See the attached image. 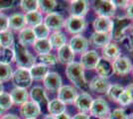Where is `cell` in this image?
Returning a JSON list of instances; mask_svg holds the SVG:
<instances>
[{"instance_id":"1","label":"cell","mask_w":133,"mask_h":119,"mask_svg":"<svg viewBox=\"0 0 133 119\" xmlns=\"http://www.w3.org/2000/svg\"><path fill=\"white\" fill-rule=\"evenodd\" d=\"M66 74L68 79L71 80L72 83H74L76 87L83 90L89 87L88 81L84 75V68L82 67L79 62H74L68 65L66 68Z\"/></svg>"},{"instance_id":"2","label":"cell","mask_w":133,"mask_h":119,"mask_svg":"<svg viewBox=\"0 0 133 119\" xmlns=\"http://www.w3.org/2000/svg\"><path fill=\"white\" fill-rule=\"evenodd\" d=\"M13 52H14V61L19 68L30 69L35 65L36 58L28 51L26 47H23L18 42L14 44Z\"/></svg>"},{"instance_id":"3","label":"cell","mask_w":133,"mask_h":119,"mask_svg":"<svg viewBox=\"0 0 133 119\" xmlns=\"http://www.w3.org/2000/svg\"><path fill=\"white\" fill-rule=\"evenodd\" d=\"M131 25V20L127 17H115L112 20V28L110 31L111 39L122 41L125 36V32L130 29Z\"/></svg>"},{"instance_id":"4","label":"cell","mask_w":133,"mask_h":119,"mask_svg":"<svg viewBox=\"0 0 133 119\" xmlns=\"http://www.w3.org/2000/svg\"><path fill=\"white\" fill-rule=\"evenodd\" d=\"M94 10L98 17L111 18L115 14V6L111 0H97L94 1Z\"/></svg>"},{"instance_id":"5","label":"cell","mask_w":133,"mask_h":119,"mask_svg":"<svg viewBox=\"0 0 133 119\" xmlns=\"http://www.w3.org/2000/svg\"><path fill=\"white\" fill-rule=\"evenodd\" d=\"M11 79L16 87L24 89H27L29 86H31L33 81L29 69L26 68H17L15 72H13Z\"/></svg>"},{"instance_id":"6","label":"cell","mask_w":133,"mask_h":119,"mask_svg":"<svg viewBox=\"0 0 133 119\" xmlns=\"http://www.w3.org/2000/svg\"><path fill=\"white\" fill-rule=\"evenodd\" d=\"M89 112L91 114V116L97 117V118H103V117H106V115H109L110 107L104 98L97 97L94 99Z\"/></svg>"},{"instance_id":"7","label":"cell","mask_w":133,"mask_h":119,"mask_svg":"<svg viewBox=\"0 0 133 119\" xmlns=\"http://www.w3.org/2000/svg\"><path fill=\"white\" fill-rule=\"evenodd\" d=\"M65 27L69 33L72 35H81L87 28V21L84 18L70 16L65 20Z\"/></svg>"},{"instance_id":"8","label":"cell","mask_w":133,"mask_h":119,"mask_svg":"<svg viewBox=\"0 0 133 119\" xmlns=\"http://www.w3.org/2000/svg\"><path fill=\"white\" fill-rule=\"evenodd\" d=\"M43 22L47 28L54 32L60 31L65 26V19L63 15L57 12H52L50 14H47Z\"/></svg>"},{"instance_id":"9","label":"cell","mask_w":133,"mask_h":119,"mask_svg":"<svg viewBox=\"0 0 133 119\" xmlns=\"http://www.w3.org/2000/svg\"><path fill=\"white\" fill-rule=\"evenodd\" d=\"M112 67H113L114 74L118 75H126L132 71L133 65L129 58L120 56L112 62Z\"/></svg>"},{"instance_id":"10","label":"cell","mask_w":133,"mask_h":119,"mask_svg":"<svg viewBox=\"0 0 133 119\" xmlns=\"http://www.w3.org/2000/svg\"><path fill=\"white\" fill-rule=\"evenodd\" d=\"M43 82L46 89L52 92L58 91L63 86V80H62L61 75L58 73H54V72H49L43 79Z\"/></svg>"},{"instance_id":"11","label":"cell","mask_w":133,"mask_h":119,"mask_svg":"<svg viewBox=\"0 0 133 119\" xmlns=\"http://www.w3.org/2000/svg\"><path fill=\"white\" fill-rule=\"evenodd\" d=\"M89 2L85 0H74L71 1V4L69 6V12L71 16L84 18L89 11Z\"/></svg>"},{"instance_id":"12","label":"cell","mask_w":133,"mask_h":119,"mask_svg":"<svg viewBox=\"0 0 133 119\" xmlns=\"http://www.w3.org/2000/svg\"><path fill=\"white\" fill-rule=\"evenodd\" d=\"M99 59V55L97 54L96 51H94V50L89 51L88 50L85 53L82 54L79 64L82 65V67L84 69H94Z\"/></svg>"},{"instance_id":"13","label":"cell","mask_w":133,"mask_h":119,"mask_svg":"<svg viewBox=\"0 0 133 119\" xmlns=\"http://www.w3.org/2000/svg\"><path fill=\"white\" fill-rule=\"evenodd\" d=\"M78 97V91L72 85H63L58 90V99L65 104H72Z\"/></svg>"},{"instance_id":"14","label":"cell","mask_w":133,"mask_h":119,"mask_svg":"<svg viewBox=\"0 0 133 119\" xmlns=\"http://www.w3.org/2000/svg\"><path fill=\"white\" fill-rule=\"evenodd\" d=\"M89 41L87 38H84L82 35H75L72 36L71 40H70V43L69 46L70 48L72 49V51L75 54H83L88 51L89 49Z\"/></svg>"},{"instance_id":"15","label":"cell","mask_w":133,"mask_h":119,"mask_svg":"<svg viewBox=\"0 0 133 119\" xmlns=\"http://www.w3.org/2000/svg\"><path fill=\"white\" fill-rule=\"evenodd\" d=\"M20 114L25 119H37L41 114V107L33 101H27L20 107Z\"/></svg>"},{"instance_id":"16","label":"cell","mask_w":133,"mask_h":119,"mask_svg":"<svg viewBox=\"0 0 133 119\" xmlns=\"http://www.w3.org/2000/svg\"><path fill=\"white\" fill-rule=\"evenodd\" d=\"M29 97L32 99L31 101L38 104L40 107L41 106H47V104L49 102V98L47 96V93H46V91L42 86L32 87L31 90H30V93H29Z\"/></svg>"},{"instance_id":"17","label":"cell","mask_w":133,"mask_h":119,"mask_svg":"<svg viewBox=\"0 0 133 119\" xmlns=\"http://www.w3.org/2000/svg\"><path fill=\"white\" fill-rule=\"evenodd\" d=\"M92 96L88 93V92H82L81 94H78V97L75 100V105L78 108V110L82 113H87L89 112L91 104H92Z\"/></svg>"},{"instance_id":"18","label":"cell","mask_w":133,"mask_h":119,"mask_svg":"<svg viewBox=\"0 0 133 119\" xmlns=\"http://www.w3.org/2000/svg\"><path fill=\"white\" fill-rule=\"evenodd\" d=\"M94 69L96 71V73H97L99 78H102V79H105L110 78L111 75L114 74L112 62L105 60V59H103V58H100Z\"/></svg>"},{"instance_id":"19","label":"cell","mask_w":133,"mask_h":119,"mask_svg":"<svg viewBox=\"0 0 133 119\" xmlns=\"http://www.w3.org/2000/svg\"><path fill=\"white\" fill-rule=\"evenodd\" d=\"M110 86V82L105 79H102L99 76H95L90 80L89 85V88L95 93H106Z\"/></svg>"},{"instance_id":"20","label":"cell","mask_w":133,"mask_h":119,"mask_svg":"<svg viewBox=\"0 0 133 119\" xmlns=\"http://www.w3.org/2000/svg\"><path fill=\"white\" fill-rule=\"evenodd\" d=\"M94 29L96 33H104V34H110L111 28H112V20L110 18L105 17H97L94 21Z\"/></svg>"},{"instance_id":"21","label":"cell","mask_w":133,"mask_h":119,"mask_svg":"<svg viewBox=\"0 0 133 119\" xmlns=\"http://www.w3.org/2000/svg\"><path fill=\"white\" fill-rule=\"evenodd\" d=\"M59 62L63 65H70L75 61V53L72 51L69 44H66L60 49H58V59Z\"/></svg>"},{"instance_id":"22","label":"cell","mask_w":133,"mask_h":119,"mask_svg":"<svg viewBox=\"0 0 133 119\" xmlns=\"http://www.w3.org/2000/svg\"><path fill=\"white\" fill-rule=\"evenodd\" d=\"M120 56H121V51L119 47L114 43H109L102 48V58L109 62H113Z\"/></svg>"},{"instance_id":"23","label":"cell","mask_w":133,"mask_h":119,"mask_svg":"<svg viewBox=\"0 0 133 119\" xmlns=\"http://www.w3.org/2000/svg\"><path fill=\"white\" fill-rule=\"evenodd\" d=\"M26 27V23L24 19V15L21 13L12 14L10 17H8V29L11 31H21Z\"/></svg>"},{"instance_id":"24","label":"cell","mask_w":133,"mask_h":119,"mask_svg":"<svg viewBox=\"0 0 133 119\" xmlns=\"http://www.w3.org/2000/svg\"><path fill=\"white\" fill-rule=\"evenodd\" d=\"M9 94H10L13 104H15V105H22L25 102H27L29 99V93H28L27 89H24V88L14 87L10 91Z\"/></svg>"},{"instance_id":"25","label":"cell","mask_w":133,"mask_h":119,"mask_svg":"<svg viewBox=\"0 0 133 119\" xmlns=\"http://www.w3.org/2000/svg\"><path fill=\"white\" fill-rule=\"evenodd\" d=\"M89 42L97 48H103L107 44L111 43V36L110 34H104V33H96L94 32L90 36Z\"/></svg>"},{"instance_id":"26","label":"cell","mask_w":133,"mask_h":119,"mask_svg":"<svg viewBox=\"0 0 133 119\" xmlns=\"http://www.w3.org/2000/svg\"><path fill=\"white\" fill-rule=\"evenodd\" d=\"M36 41V38L34 36L33 30L30 27H25L24 29H22L19 35H18V43L20 45H22L23 47H26L28 45L34 44V42Z\"/></svg>"},{"instance_id":"27","label":"cell","mask_w":133,"mask_h":119,"mask_svg":"<svg viewBox=\"0 0 133 119\" xmlns=\"http://www.w3.org/2000/svg\"><path fill=\"white\" fill-rule=\"evenodd\" d=\"M31 78L34 80H42L49 73V67L45 66L43 64H35L32 68L29 69Z\"/></svg>"},{"instance_id":"28","label":"cell","mask_w":133,"mask_h":119,"mask_svg":"<svg viewBox=\"0 0 133 119\" xmlns=\"http://www.w3.org/2000/svg\"><path fill=\"white\" fill-rule=\"evenodd\" d=\"M24 19H25L26 25H28L30 28H34V27L38 26L40 24H42L44 21V17L42 15V13L38 10L26 13L24 15Z\"/></svg>"},{"instance_id":"29","label":"cell","mask_w":133,"mask_h":119,"mask_svg":"<svg viewBox=\"0 0 133 119\" xmlns=\"http://www.w3.org/2000/svg\"><path fill=\"white\" fill-rule=\"evenodd\" d=\"M47 109H48L50 115L57 116L59 114L66 112V104L63 103L60 99L55 98V99L49 100L48 104H47Z\"/></svg>"},{"instance_id":"30","label":"cell","mask_w":133,"mask_h":119,"mask_svg":"<svg viewBox=\"0 0 133 119\" xmlns=\"http://www.w3.org/2000/svg\"><path fill=\"white\" fill-rule=\"evenodd\" d=\"M48 40L50 42L52 48H55L57 50L66 44V36L61 31H57V32L52 33Z\"/></svg>"},{"instance_id":"31","label":"cell","mask_w":133,"mask_h":119,"mask_svg":"<svg viewBox=\"0 0 133 119\" xmlns=\"http://www.w3.org/2000/svg\"><path fill=\"white\" fill-rule=\"evenodd\" d=\"M34 50L38 53V55H45L49 54L52 51V46L48 39L44 40H36L33 44Z\"/></svg>"},{"instance_id":"32","label":"cell","mask_w":133,"mask_h":119,"mask_svg":"<svg viewBox=\"0 0 133 119\" xmlns=\"http://www.w3.org/2000/svg\"><path fill=\"white\" fill-rule=\"evenodd\" d=\"M13 43H14V36H13L12 31L8 29L4 32L0 33V45H1L2 49L11 48Z\"/></svg>"},{"instance_id":"33","label":"cell","mask_w":133,"mask_h":119,"mask_svg":"<svg viewBox=\"0 0 133 119\" xmlns=\"http://www.w3.org/2000/svg\"><path fill=\"white\" fill-rule=\"evenodd\" d=\"M57 1L55 0H40L38 1V9H40V12L50 14L55 10L57 7Z\"/></svg>"},{"instance_id":"34","label":"cell","mask_w":133,"mask_h":119,"mask_svg":"<svg viewBox=\"0 0 133 119\" xmlns=\"http://www.w3.org/2000/svg\"><path fill=\"white\" fill-rule=\"evenodd\" d=\"M32 30H33L34 36H35L36 40H44L49 38L50 30L45 26L44 23H42V24H40L38 26L32 28Z\"/></svg>"},{"instance_id":"35","label":"cell","mask_w":133,"mask_h":119,"mask_svg":"<svg viewBox=\"0 0 133 119\" xmlns=\"http://www.w3.org/2000/svg\"><path fill=\"white\" fill-rule=\"evenodd\" d=\"M124 91V87L121 86V85H110L109 86V88H108V90L106 92V94H107V96L110 98L111 100H114V101H116L118 100V98L119 96L121 95V93Z\"/></svg>"},{"instance_id":"36","label":"cell","mask_w":133,"mask_h":119,"mask_svg":"<svg viewBox=\"0 0 133 119\" xmlns=\"http://www.w3.org/2000/svg\"><path fill=\"white\" fill-rule=\"evenodd\" d=\"M14 61V52L11 48L0 50V64L10 65Z\"/></svg>"},{"instance_id":"37","label":"cell","mask_w":133,"mask_h":119,"mask_svg":"<svg viewBox=\"0 0 133 119\" xmlns=\"http://www.w3.org/2000/svg\"><path fill=\"white\" fill-rule=\"evenodd\" d=\"M13 71L10 65H4L0 64V82L8 81L12 79Z\"/></svg>"},{"instance_id":"38","label":"cell","mask_w":133,"mask_h":119,"mask_svg":"<svg viewBox=\"0 0 133 119\" xmlns=\"http://www.w3.org/2000/svg\"><path fill=\"white\" fill-rule=\"evenodd\" d=\"M20 7L24 12L29 13V12L37 11L38 10V1L35 0H22L20 1Z\"/></svg>"},{"instance_id":"39","label":"cell","mask_w":133,"mask_h":119,"mask_svg":"<svg viewBox=\"0 0 133 119\" xmlns=\"http://www.w3.org/2000/svg\"><path fill=\"white\" fill-rule=\"evenodd\" d=\"M38 60L40 61V64H43V65L47 66V67H49V66H55L56 64H57V62H58L56 56H54L51 53L45 54V55H39Z\"/></svg>"},{"instance_id":"40","label":"cell","mask_w":133,"mask_h":119,"mask_svg":"<svg viewBox=\"0 0 133 119\" xmlns=\"http://www.w3.org/2000/svg\"><path fill=\"white\" fill-rule=\"evenodd\" d=\"M12 105H13V102L10 97V94L3 91L0 94V108L2 110H7V109H10Z\"/></svg>"},{"instance_id":"41","label":"cell","mask_w":133,"mask_h":119,"mask_svg":"<svg viewBox=\"0 0 133 119\" xmlns=\"http://www.w3.org/2000/svg\"><path fill=\"white\" fill-rule=\"evenodd\" d=\"M108 119H128V115L124 109L118 108V109H114L112 112L109 113Z\"/></svg>"},{"instance_id":"42","label":"cell","mask_w":133,"mask_h":119,"mask_svg":"<svg viewBox=\"0 0 133 119\" xmlns=\"http://www.w3.org/2000/svg\"><path fill=\"white\" fill-rule=\"evenodd\" d=\"M117 102H118L120 105H122V106H127V105L132 103V99H131V97L129 95V93L125 90V88H124V91L121 93V95L119 96Z\"/></svg>"},{"instance_id":"43","label":"cell","mask_w":133,"mask_h":119,"mask_svg":"<svg viewBox=\"0 0 133 119\" xmlns=\"http://www.w3.org/2000/svg\"><path fill=\"white\" fill-rule=\"evenodd\" d=\"M8 30V16L4 13H0V33Z\"/></svg>"},{"instance_id":"44","label":"cell","mask_w":133,"mask_h":119,"mask_svg":"<svg viewBox=\"0 0 133 119\" xmlns=\"http://www.w3.org/2000/svg\"><path fill=\"white\" fill-rule=\"evenodd\" d=\"M112 2L115 6V8H126L130 1H127V0H122V1L121 0H113Z\"/></svg>"},{"instance_id":"45","label":"cell","mask_w":133,"mask_h":119,"mask_svg":"<svg viewBox=\"0 0 133 119\" xmlns=\"http://www.w3.org/2000/svg\"><path fill=\"white\" fill-rule=\"evenodd\" d=\"M126 17L130 20H133V1L129 2L128 6L126 7Z\"/></svg>"},{"instance_id":"46","label":"cell","mask_w":133,"mask_h":119,"mask_svg":"<svg viewBox=\"0 0 133 119\" xmlns=\"http://www.w3.org/2000/svg\"><path fill=\"white\" fill-rule=\"evenodd\" d=\"M12 7L11 1H0V11L5 10V9H9Z\"/></svg>"},{"instance_id":"47","label":"cell","mask_w":133,"mask_h":119,"mask_svg":"<svg viewBox=\"0 0 133 119\" xmlns=\"http://www.w3.org/2000/svg\"><path fill=\"white\" fill-rule=\"evenodd\" d=\"M72 119H89V116L87 113H82V112H79V113L76 114Z\"/></svg>"},{"instance_id":"48","label":"cell","mask_w":133,"mask_h":119,"mask_svg":"<svg viewBox=\"0 0 133 119\" xmlns=\"http://www.w3.org/2000/svg\"><path fill=\"white\" fill-rule=\"evenodd\" d=\"M125 90L129 93V95H130V97H131V99H132V103H133V83L128 85L127 86L125 87Z\"/></svg>"},{"instance_id":"49","label":"cell","mask_w":133,"mask_h":119,"mask_svg":"<svg viewBox=\"0 0 133 119\" xmlns=\"http://www.w3.org/2000/svg\"><path fill=\"white\" fill-rule=\"evenodd\" d=\"M0 119H20V117H18L15 114H5V115L1 116Z\"/></svg>"},{"instance_id":"50","label":"cell","mask_w":133,"mask_h":119,"mask_svg":"<svg viewBox=\"0 0 133 119\" xmlns=\"http://www.w3.org/2000/svg\"><path fill=\"white\" fill-rule=\"evenodd\" d=\"M55 118L56 119H72L71 117H70V115H69V114H66V112L57 115V116H55Z\"/></svg>"},{"instance_id":"51","label":"cell","mask_w":133,"mask_h":119,"mask_svg":"<svg viewBox=\"0 0 133 119\" xmlns=\"http://www.w3.org/2000/svg\"><path fill=\"white\" fill-rule=\"evenodd\" d=\"M129 47H130V50L133 51V37L130 39V41H129Z\"/></svg>"},{"instance_id":"52","label":"cell","mask_w":133,"mask_h":119,"mask_svg":"<svg viewBox=\"0 0 133 119\" xmlns=\"http://www.w3.org/2000/svg\"><path fill=\"white\" fill-rule=\"evenodd\" d=\"M44 119H56L55 116H53V115H47V116H45Z\"/></svg>"},{"instance_id":"53","label":"cell","mask_w":133,"mask_h":119,"mask_svg":"<svg viewBox=\"0 0 133 119\" xmlns=\"http://www.w3.org/2000/svg\"><path fill=\"white\" fill-rule=\"evenodd\" d=\"M3 89H4V87H3V85H2V82H0V94L3 92Z\"/></svg>"},{"instance_id":"54","label":"cell","mask_w":133,"mask_h":119,"mask_svg":"<svg viewBox=\"0 0 133 119\" xmlns=\"http://www.w3.org/2000/svg\"><path fill=\"white\" fill-rule=\"evenodd\" d=\"M130 31H131V34H132V36H133V24L131 25V27H130Z\"/></svg>"},{"instance_id":"55","label":"cell","mask_w":133,"mask_h":119,"mask_svg":"<svg viewBox=\"0 0 133 119\" xmlns=\"http://www.w3.org/2000/svg\"><path fill=\"white\" fill-rule=\"evenodd\" d=\"M89 119H99V118H97V117H94V116H89Z\"/></svg>"},{"instance_id":"56","label":"cell","mask_w":133,"mask_h":119,"mask_svg":"<svg viewBox=\"0 0 133 119\" xmlns=\"http://www.w3.org/2000/svg\"><path fill=\"white\" fill-rule=\"evenodd\" d=\"M3 111H4V110H2V109L0 108V117H1V115H2V113H3Z\"/></svg>"},{"instance_id":"57","label":"cell","mask_w":133,"mask_h":119,"mask_svg":"<svg viewBox=\"0 0 133 119\" xmlns=\"http://www.w3.org/2000/svg\"><path fill=\"white\" fill-rule=\"evenodd\" d=\"M130 119H133V113L131 114V116H130Z\"/></svg>"},{"instance_id":"58","label":"cell","mask_w":133,"mask_h":119,"mask_svg":"<svg viewBox=\"0 0 133 119\" xmlns=\"http://www.w3.org/2000/svg\"><path fill=\"white\" fill-rule=\"evenodd\" d=\"M99 119H108L107 117H103V118H99Z\"/></svg>"},{"instance_id":"59","label":"cell","mask_w":133,"mask_h":119,"mask_svg":"<svg viewBox=\"0 0 133 119\" xmlns=\"http://www.w3.org/2000/svg\"><path fill=\"white\" fill-rule=\"evenodd\" d=\"M1 49H2V48H1V45H0V50H1Z\"/></svg>"},{"instance_id":"60","label":"cell","mask_w":133,"mask_h":119,"mask_svg":"<svg viewBox=\"0 0 133 119\" xmlns=\"http://www.w3.org/2000/svg\"><path fill=\"white\" fill-rule=\"evenodd\" d=\"M132 73H133V67H132Z\"/></svg>"}]
</instances>
